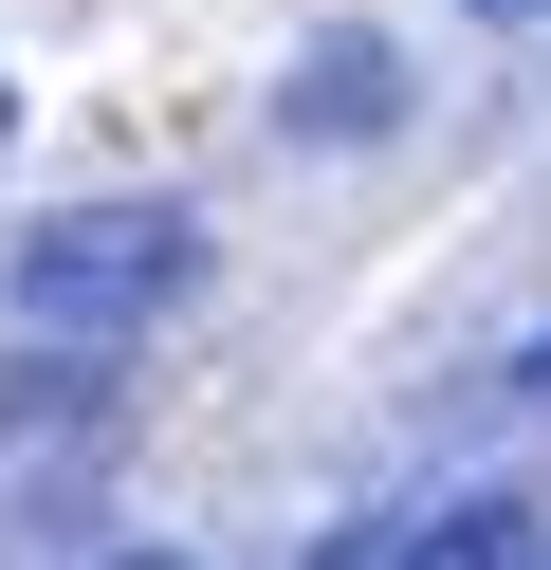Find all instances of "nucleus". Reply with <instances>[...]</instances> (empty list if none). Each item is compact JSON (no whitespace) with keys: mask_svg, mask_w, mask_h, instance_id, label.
Returning a JSON list of instances; mask_svg holds the SVG:
<instances>
[{"mask_svg":"<svg viewBox=\"0 0 551 570\" xmlns=\"http://www.w3.org/2000/svg\"><path fill=\"white\" fill-rule=\"evenodd\" d=\"M386 570H551V533H533V497H441L386 533Z\"/></svg>","mask_w":551,"mask_h":570,"instance_id":"nucleus-3","label":"nucleus"},{"mask_svg":"<svg viewBox=\"0 0 551 570\" xmlns=\"http://www.w3.org/2000/svg\"><path fill=\"white\" fill-rule=\"evenodd\" d=\"M276 129H294V148L404 129V56H386V38H313V56H294V92H276Z\"/></svg>","mask_w":551,"mask_h":570,"instance_id":"nucleus-2","label":"nucleus"},{"mask_svg":"<svg viewBox=\"0 0 551 570\" xmlns=\"http://www.w3.org/2000/svg\"><path fill=\"white\" fill-rule=\"evenodd\" d=\"M129 570H184V552H129Z\"/></svg>","mask_w":551,"mask_h":570,"instance_id":"nucleus-6","label":"nucleus"},{"mask_svg":"<svg viewBox=\"0 0 551 570\" xmlns=\"http://www.w3.org/2000/svg\"><path fill=\"white\" fill-rule=\"evenodd\" d=\"M460 19H496V38H533V19H551V0H460Z\"/></svg>","mask_w":551,"mask_h":570,"instance_id":"nucleus-5","label":"nucleus"},{"mask_svg":"<svg viewBox=\"0 0 551 570\" xmlns=\"http://www.w3.org/2000/svg\"><path fill=\"white\" fill-rule=\"evenodd\" d=\"M514 405H551V332H514Z\"/></svg>","mask_w":551,"mask_h":570,"instance_id":"nucleus-4","label":"nucleus"},{"mask_svg":"<svg viewBox=\"0 0 551 570\" xmlns=\"http://www.w3.org/2000/svg\"><path fill=\"white\" fill-rule=\"evenodd\" d=\"M184 276H203V222L184 203H73V222H37L19 239V332L37 350H110V332H147V313H184Z\"/></svg>","mask_w":551,"mask_h":570,"instance_id":"nucleus-1","label":"nucleus"}]
</instances>
